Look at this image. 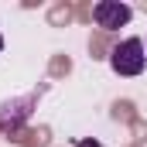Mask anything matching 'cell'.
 <instances>
[{
	"label": "cell",
	"mask_w": 147,
	"mask_h": 147,
	"mask_svg": "<svg viewBox=\"0 0 147 147\" xmlns=\"http://www.w3.org/2000/svg\"><path fill=\"white\" fill-rule=\"evenodd\" d=\"M0 51H3V38H0Z\"/></svg>",
	"instance_id": "obj_4"
},
{
	"label": "cell",
	"mask_w": 147,
	"mask_h": 147,
	"mask_svg": "<svg viewBox=\"0 0 147 147\" xmlns=\"http://www.w3.org/2000/svg\"><path fill=\"white\" fill-rule=\"evenodd\" d=\"M110 65L116 75H140L147 65V48L140 38H127V41H120L116 48H113L110 55Z\"/></svg>",
	"instance_id": "obj_1"
},
{
	"label": "cell",
	"mask_w": 147,
	"mask_h": 147,
	"mask_svg": "<svg viewBox=\"0 0 147 147\" xmlns=\"http://www.w3.org/2000/svg\"><path fill=\"white\" fill-rule=\"evenodd\" d=\"M130 7L127 3H120V0H99L96 7H92V17H96V24L99 28H106V31H113V28H123L127 21H130Z\"/></svg>",
	"instance_id": "obj_2"
},
{
	"label": "cell",
	"mask_w": 147,
	"mask_h": 147,
	"mask_svg": "<svg viewBox=\"0 0 147 147\" xmlns=\"http://www.w3.org/2000/svg\"><path fill=\"white\" fill-rule=\"evenodd\" d=\"M75 147H103V144H99V140H79Z\"/></svg>",
	"instance_id": "obj_3"
}]
</instances>
